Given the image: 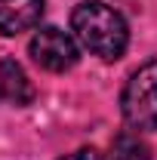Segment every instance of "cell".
<instances>
[{
    "instance_id": "cell-6",
    "label": "cell",
    "mask_w": 157,
    "mask_h": 160,
    "mask_svg": "<svg viewBox=\"0 0 157 160\" xmlns=\"http://www.w3.org/2000/svg\"><path fill=\"white\" fill-rule=\"evenodd\" d=\"M111 160H151V148L139 132H120L111 142Z\"/></svg>"
},
{
    "instance_id": "cell-2",
    "label": "cell",
    "mask_w": 157,
    "mask_h": 160,
    "mask_svg": "<svg viewBox=\"0 0 157 160\" xmlns=\"http://www.w3.org/2000/svg\"><path fill=\"white\" fill-rule=\"evenodd\" d=\"M120 111L129 129L136 132H154L157 129V59L145 62L133 77L126 80Z\"/></svg>"
},
{
    "instance_id": "cell-5",
    "label": "cell",
    "mask_w": 157,
    "mask_h": 160,
    "mask_svg": "<svg viewBox=\"0 0 157 160\" xmlns=\"http://www.w3.org/2000/svg\"><path fill=\"white\" fill-rule=\"evenodd\" d=\"M34 99V86L16 59H0V102L6 105H28Z\"/></svg>"
},
{
    "instance_id": "cell-4",
    "label": "cell",
    "mask_w": 157,
    "mask_h": 160,
    "mask_svg": "<svg viewBox=\"0 0 157 160\" xmlns=\"http://www.w3.org/2000/svg\"><path fill=\"white\" fill-rule=\"evenodd\" d=\"M43 19V0H0V34L31 31Z\"/></svg>"
},
{
    "instance_id": "cell-3",
    "label": "cell",
    "mask_w": 157,
    "mask_h": 160,
    "mask_svg": "<svg viewBox=\"0 0 157 160\" xmlns=\"http://www.w3.org/2000/svg\"><path fill=\"white\" fill-rule=\"evenodd\" d=\"M28 52L31 59L37 62L43 71H53V74H62V71H71L77 65L80 52H77V43L71 34H65L62 28H40L37 34L31 37L28 43Z\"/></svg>"
},
{
    "instance_id": "cell-7",
    "label": "cell",
    "mask_w": 157,
    "mask_h": 160,
    "mask_svg": "<svg viewBox=\"0 0 157 160\" xmlns=\"http://www.w3.org/2000/svg\"><path fill=\"white\" fill-rule=\"evenodd\" d=\"M62 160H105L99 151H93V148H80V151H74V154H65Z\"/></svg>"
},
{
    "instance_id": "cell-1",
    "label": "cell",
    "mask_w": 157,
    "mask_h": 160,
    "mask_svg": "<svg viewBox=\"0 0 157 160\" xmlns=\"http://www.w3.org/2000/svg\"><path fill=\"white\" fill-rule=\"evenodd\" d=\"M71 28L74 37L105 62H114L126 52L129 43V28L117 9H111L102 0H86L71 12Z\"/></svg>"
}]
</instances>
